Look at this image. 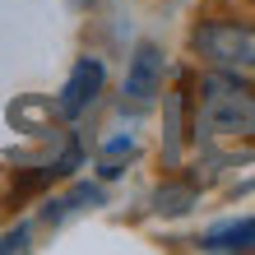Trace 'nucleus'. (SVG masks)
Segmentation results:
<instances>
[{
  "label": "nucleus",
  "instance_id": "nucleus-5",
  "mask_svg": "<svg viewBox=\"0 0 255 255\" xmlns=\"http://www.w3.org/2000/svg\"><path fill=\"white\" fill-rule=\"evenodd\" d=\"M200 251H228V255H242L255 251V218H232V223H218L200 237Z\"/></svg>",
  "mask_w": 255,
  "mask_h": 255
},
{
  "label": "nucleus",
  "instance_id": "nucleus-1",
  "mask_svg": "<svg viewBox=\"0 0 255 255\" xmlns=\"http://www.w3.org/2000/svg\"><path fill=\"white\" fill-rule=\"evenodd\" d=\"M200 144H255V88L232 70H209L195 88Z\"/></svg>",
  "mask_w": 255,
  "mask_h": 255
},
{
  "label": "nucleus",
  "instance_id": "nucleus-2",
  "mask_svg": "<svg viewBox=\"0 0 255 255\" xmlns=\"http://www.w3.org/2000/svg\"><path fill=\"white\" fill-rule=\"evenodd\" d=\"M190 47L214 70H255V28L242 19H200L190 28Z\"/></svg>",
  "mask_w": 255,
  "mask_h": 255
},
{
  "label": "nucleus",
  "instance_id": "nucleus-8",
  "mask_svg": "<svg viewBox=\"0 0 255 255\" xmlns=\"http://www.w3.org/2000/svg\"><path fill=\"white\" fill-rule=\"evenodd\" d=\"M51 116H56V107H47L42 98H19V102L9 107V121L19 126V130H28V134H47Z\"/></svg>",
  "mask_w": 255,
  "mask_h": 255
},
{
  "label": "nucleus",
  "instance_id": "nucleus-3",
  "mask_svg": "<svg viewBox=\"0 0 255 255\" xmlns=\"http://www.w3.org/2000/svg\"><path fill=\"white\" fill-rule=\"evenodd\" d=\"M102 84H107L102 61H98V56H79L74 70H70V79H65V88L56 93V116H61V121H79V116L98 102Z\"/></svg>",
  "mask_w": 255,
  "mask_h": 255
},
{
  "label": "nucleus",
  "instance_id": "nucleus-10",
  "mask_svg": "<svg viewBox=\"0 0 255 255\" xmlns=\"http://www.w3.org/2000/svg\"><path fill=\"white\" fill-rule=\"evenodd\" d=\"M0 251H28V228H14L0 237Z\"/></svg>",
  "mask_w": 255,
  "mask_h": 255
},
{
  "label": "nucleus",
  "instance_id": "nucleus-6",
  "mask_svg": "<svg viewBox=\"0 0 255 255\" xmlns=\"http://www.w3.org/2000/svg\"><path fill=\"white\" fill-rule=\"evenodd\" d=\"M181 139H186V93L176 88V93H167V134H162V158H167V167L181 162Z\"/></svg>",
  "mask_w": 255,
  "mask_h": 255
},
{
  "label": "nucleus",
  "instance_id": "nucleus-7",
  "mask_svg": "<svg viewBox=\"0 0 255 255\" xmlns=\"http://www.w3.org/2000/svg\"><path fill=\"white\" fill-rule=\"evenodd\" d=\"M139 153V144H134V134H112L107 144L98 148V176L102 181H112V176L126 172V162Z\"/></svg>",
  "mask_w": 255,
  "mask_h": 255
},
{
  "label": "nucleus",
  "instance_id": "nucleus-9",
  "mask_svg": "<svg viewBox=\"0 0 255 255\" xmlns=\"http://www.w3.org/2000/svg\"><path fill=\"white\" fill-rule=\"evenodd\" d=\"M190 204H195V186H190V181H167V186H158V190H153V209H158L162 218L186 214Z\"/></svg>",
  "mask_w": 255,
  "mask_h": 255
},
{
  "label": "nucleus",
  "instance_id": "nucleus-4",
  "mask_svg": "<svg viewBox=\"0 0 255 255\" xmlns=\"http://www.w3.org/2000/svg\"><path fill=\"white\" fill-rule=\"evenodd\" d=\"M162 70H167V61H162V47H153V42H139V47H134V56H130V70H126V98L134 102V107H144V102L158 98Z\"/></svg>",
  "mask_w": 255,
  "mask_h": 255
}]
</instances>
